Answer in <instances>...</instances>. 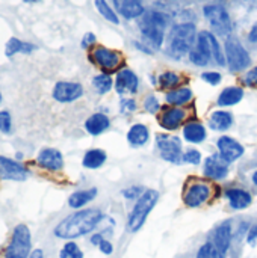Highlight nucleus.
<instances>
[{"instance_id": "obj_52", "label": "nucleus", "mask_w": 257, "mask_h": 258, "mask_svg": "<svg viewBox=\"0 0 257 258\" xmlns=\"http://www.w3.org/2000/svg\"><path fill=\"white\" fill-rule=\"evenodd\" d=\"M2 100H3V97H2V92H0V103H2Z\"/></svg>"}, {"instance_id": "obj_9", "label": "nucleus", "mask_w": 257, "mask_h": 258, "mask_svg": "<svg viewBox=\"0 0 257 258\" xmlns=\"http://www.w3.org/2000/svg\"><path fill=\"white\" fill-rule=\"evenodd\" d=\"M158 141V148L161 150V156L168 160V162H179L182 157V144L180 139L176 136H167V135H159L156 138Z\"/></svg>"}, {"instance_id": "obj_19", "label": "nucleus", "mask_w": 257, "mask_h": 258, "mask_svg": "<svg viewBox=\"0 0 257 258\" xmlns=\"http://www.w3.org/2000/svg\"><path fill=\"white\" fill-rule=\"evenodd\" d=\"M185 116H186V113L183 109L171 107V109H167L162 112V115L159 118V124L167 130H176L182 124Z\"/></svg>"}, {"instance_id": "obj_3", "label": "nucleus", "mask_w": 257, "mask_h": 258, "mask_svg": "<svg viewBox=\"0 0 257 258\" xmlns=\"http://www.w3.org/2000/svg\"><path fill=\"white\" fill-rule=\"evenodd\" d=\"M168 24V18L158 11H147L142 14V20L139 23L142 36L153 44L155 47H161L164 41V33Z\"/></svg>"}, {"instance_id": "obj_33", "label": "nucleus", "mask_w": 257, "mask_h": 258, "mask_svg": "<svg viewBox=\"0 0 257 258\" xmlns=\"http://www.w3.org/2000/svg\"><path fill=\"white\" fill-rule=\"evenodd\" d=\"M179 83H180V77H179V74H176L173 71H167L159 76V85L164 89H176V86Z\"/></svg>"}, {"instance_id": "obj_5", "label": "nucleus", "mask_w": 257, "mask_h": 258, "mask_svg": "<svg viewBox=\"0 0 257 258\" xmlns=\"http://www.w3.org/2000/svg\"><path fill=\"white\" fill-rule=\"evenodd\" d=\"M30 231L24 224H18L14 231L8 248L5 249V258H29L30 255Z\"/></svg>"}, {"instance_id": "obj_40", "label": "nucleus", "mask_w": 257, "mask_h": 258, "mask_svg": "<svg viewBox=\"0 0 257 258\" xmlns=\"http://www.w3.org/2000/svg\"><path fill=\"white\" fill-rule=\"evenodd\" d=\"M201 79L204 82H208L209 85H218L221 82V74L220 73H215V71H209V73H203L201 74Z\"/></svg>"}, {"instance_id": "obj_37", "label": "nucleus", "mask_w": 257, "mask_h": 258, "mask_svg": "<svg viewBox=\"0 0 257 258\" xmlns=\"http://www.w3.org/2000/svg\"><path fill=\"white\" fill-rule=\"evenodd\" d=\"M197 258H220V255H218V252L212 243H206L200 248Z\"/></svg>"}, {"instance_id": "obj_28", "label": "nucleus", "mask_w": 257, "mask_h": 258, "mask_svg": "<svg viewBox=\"0 0 257 258\" xmlns=\"http://www.w3.org/2000/svg\"><path fill=\"white\" fill-rule=\"evenodd\" d=\"M127 139L132 145L135 147H141L148 141V128L142 124H136L133 125L129 133H127Z\"/></svg>"}, {"instance_id": "obj_43", "label": "nucleus", "mask_w": 257, "mask_h": 258, "mask_svg": "<svg viewBox=\"0 0 257 258\" xmlns=\"http://www.w3.org/2000/svg\"><path fill=\"white\" fill-rule=\"evenodd\" d=\"M98 248H100V251H101L103 254H106V255L112 254V251H114V246H112V243H111V242H108V240H105V239L100 242Z\"/></svg>"}, {"instance_id": "obj_1", "label": "nucleus", "mask_w": 257, "mask_h": 258, "mask_svg": "<svg viewBox=\"0 0 257 258\" xmlns=\"http://www.w3.org/2000/svg\"><path fill=\"white\" fill-rule=\"evenodd\" d=\"M101 218H103L101 212L95 209L80 210L77 213L67 216L62 222H59V225L55 228V236L59 239H76L85 236L98 225Z\"/></svg>"}, {"instance_id": "obj_42", "label": "nucleus", "mask_w": 257, "mask_h": 258, "mask_svg": "<svg viewBox=\"0 0 257 258\" xmlns=\"http://www.w3.org/2000/svg\"><path fill=\"white\" fill-rule=\"evenodd\" d=\"M136 109V103L133 100H129V98H124L121 100V112L123 113H130Z\"/></svg>"}, {"instance_id": "obj_49", "label": "nucleus", "mask_w": 257, "mask_h": 258, "mask_svg": "<svg viewBox=\"0 0 257 258\" xmlns=\"http://www.w3.org/2000/svg\"><path fill=\"white\" fill-rule=\"evenodd\" d=\"M101 240H103V237H101L100 234H95V236L91 239V242H92L94 245H100V242H101Z\"/></svg>"}, {"instance_id": "obj_31", "label": "nucleus", "mask_w": 257, "mask_h": 258, "mask_svg": "<svg viewBox=\"0 0 257 258\" xmlns=\"http://www.w3.org/2000/svg\"><path fill=\"white\" fill-rule=\"evenodd\" d=\"M94 5H95L98 14H100L101 17H105L108 21H111V23H114V24H118V23H120V18H118L117 12L108 5L106 0H94Z\"/></svg>"}, {"instance_id": "obj_8", "label": "nucleus", "mask_w": 257, "mask_h": 258, "mask_svg": "<svg viewBox=\"0 0 257 258\" xmlns=\"http://www.w3.org/2000/svg\"><path fill=\"white\" fill-rule=\"evenodd\" d=\"M89 59L100 67L105 73H112L115 71L120 65H121V54L115 50H109L106 47H95L91 53H89Z\"/></svg>"}, {"instance_id": "obj_22", "label": "nucleus", "mask_w": 257, "mask_h": 258, "mask_svg": "<svg viewBox=\"0 0 257 258\" xmlns=\"http://www.w3.org/2000/svg\"><path fill=\"white\" fill-rule=\"evenodd\" d=\"M227 198L230 201V206L236 210L247 209L251 204V195L242 189H230L227 192Z\"/></svg>"}, {"instance_id": "obj_6", "label": "nucleus", "mask_w": 257, "mask_h": 258, "mask_svg": "<svg viewBox=\"0 0 257 258\" xmlns=\"http://www.w3.org/2000/svg\"><path fill=\"white\" fill-rule=\"evenodd\" d=\"M226 59L229 62V68L233 73L245 70L251 62L248 51L235 36H230L226 41Z\"/></svg>"}, {"instance_id": "obj_48", "label": "nucleus", "mask_w": 257, "mask_h": 258, "mask_svg": "<svg viewBox=\"0 0 257 258\" xmlns=\"http://www.w3.org/2000/svg\"><path fill=\"white\" fill-rule=\"evenodd\" d=\"M254 240H257V227H254L248 234V242H254Z\"/></svg>"}, {"instance_id": "obj_2", "label": "nucleus", "mask_w": 257, "mask_h": 258, "mask_svg": "<svg viewBox=\"0 0 257 258\" xmlns=\"http://www.w3.org/2000/svg\"><path fill=\"white\" fill-rule=\"evenodd\" d=\"M195 44V26L192 23H183L171 29L168 38L167 53L174 59H182L194 48Z\"/></svg>"}, {"instance_id": "obj_7", "label": "nucleus", "mask_w": 257, "mask_h": 258, "mask_svg": "<svg viewBox=\"0 0 257 258\" xmlns=\"http://www.w3.org/2000/svg\"><path fill=\"white\" fill-rule=\"evenodd\" d=\"M204 17L211 23V27L215 30V33L226 36L232 32V20L229 12L221 5H208L203 9Z\"/></svg>"}, {"instance_id": "obj_13", "label": "nucleus", "mask_w": 257, "mask_h": 258, "mask_svg": "<svg viewBox=\"0 0 257 258\" xmlns=\"http://www.w3.org/2000/svg\"><path fill=\"white\" fill-rule=\"evenodd\" d=\"M36 162L47 171H61L64 168V157L56 148H42L36 156Z\"/></svg>"}, {"instance_id": "obj_47", "label": "nucleus", "mask_w": 257, "mask_h": 258, "mask_svg": "<svg viewBox=\"0 0 257 258\" xmlns=\"http://www.w3.org/2000/svg\"><path fill=\"white\" fill-rule=\"evenodd\" d=\"M29 258H44V254H42V251H41V249H35V251H32V252H30Z\"/></svg>"}, {"instance_id": "obj_12", "label": "nucleus", "mask_w": 257, "mask_h": 258, "mask_svg": "<svg viewBox=\"0 0 257 258\" xmlns=\"http://www.w3.org/2000/svg\"><path fill=\"white\" fill-rule=\"evenodd\" d=\"M0 178L9 181H24L27 178V171L18 162L0 156Z\"/></svg>"}, {"instance_id": "obj_38", "label": "nucleus", "mask_w": 257, "mask_h": 258, "mask_svg": "<svg viewBox=\"0 0 257 258\" xmlns=\"http://www.w3.org/2000/svg\"><path fill=\"white\" fill-rule=\"evenodd\" d=\"M144 107H145V110H148L150 113H156V112L161 109V104H159V101H158V98H156L155 95H148V97L145 98V101H144Z\"/></svg>"}, {"instance_id": "obj_35", "label": "nucleus", "mask_w": 257, "mask_h": 258, "mask_svg": "<svg viewBox=\"0 0 257 258\" xmlns=\"http://www.w3.org/2000/svg\"><path fill=\"white\" fill-rule=\"evenodd\" d=\"M61 258H83V252L80 251V248L74 243V242H68L64 245V248L61 249Z\"/></svg>"}, {"instance_id": "obj_16", "label": "nucleus", "mask_w": 257, "mask_h": 258, "mask_svg": "<svg viewBox=\"0 0 257 258\" xmlns=\"http://www.w3.org/2000/svg\"><path fill=\"white\" fill-rule=\"evenodd\" d=\"M227 163L221 156H211L206 159L204 162V174L209 178L214 180H221L227 175L229 169H227Z\"/></svg>"}, {"instance_id": "obj_21", "label": "nucleus", "mask_w": 257, "mask_h": 258, "mask_svg": "<svg viewBox=\"0 0 257 258\" xmlns=\"http://www.w3.org/2000/svg\"><path fill=\"white\" fill-rule=\"evenodd\" d=\"M109 124H111V121H109V118L106 115H103V113H94V115H91L86 119L85 128H86V132L89 135L97 136V135L103 133L105 130H108L109 128Z\"/></svg>"}, {"instance_id": "obj_46", "label": "nucleus", "mask_w": 257, "mask_h": 258, "mask_svg": "<svg viewBox=\"0 0 257 258\" xmlns=\"http://www.w3.org/2000/svg\"><path fill=\"white\" fill-rule=\"evenodd\" d=\"M248 39H250L251 42H257V24H254V27L251 29V32H250V35H248Z\"/></svg>"}, {"instance_id": "obj_23", "label": "nucleus", "mask_w": 257, "mask_h": 258, "mask_svg": "<svg viewBox=\"0 0 257 258\" xmlns=\"http://www.w3.org/2000/svg\"><path fill=\"white\" fill-rule=\"evenodd\" d=\"M183 136L191 144H198L206 139V130L200 122H189L183 128Z\"/></svg>"}, {"instance_id": "obj_27", "label": "nucleus", "mask_w": 257, "mask_h": 258, "mask_svg": "<svg viewBox=\"0 0 257 258\" xmlns=\"http://www.w3.org/2000/svg\"><path fill=\"white\" fill-rule=\"evenodd\" d=\"M209 124H211V127L214 130H227L233 124V116L229 112L218 110V112H214L212 113Z\"/></svg>"}, {"instance_id": "obj_51", "label": "nucleus", "mask_w": 257, "mask_h": 258, "mask_svg": "<svg viewBox=\"0 0 257 258\" xmlns=\"http://www.w3.org/2000/svg\"><path fill=\"white\" fill-rule=\"evenodd\" d=\"M253 183L256 184V187H257V171L254 172V175H253Z\"/></svg>"}, {"instance_id": "obj_18", "label": "nucleus", "mask_w": 257, "mask_h": 258, "mask_svg": "<svg viewBox=\"0 0 257 258\" xmlns=\"http://www.w3.org/2000/svg\"><path fill=\"white\" fill-rule=\"evenodd\" d=\"M230 240H232V228H230L229 222H224L215 231V243H214V246H215L220 258H226L227 251L230 248Z\"/></svg>"}, {"instance_id": "obj_14", "label": "nucleus", "mask_w": 257, "mask_h": 258, "mask_svg": "<svg viewBox=\"0 0 257 258\" xmlns=\"http://www.w3.org/2000/svg\"><path fill=\"white\" fill-rule=\"evenodd\" d=\"M218 150H220V156L229 163L238 160L244 154L242 145L229 136H223L218 139Z\"/></svg>"}, {"instance_id": "obj_26", "label": "nucleus", "mask_w": 257, "mask_h": 258, "mask_svg": "<svg viewBox=\"0 0 257 258\" xmlns=\"http://www.w3.org/2000/svg\"><path fill=\"white\" fill-rule=\"evenodd\" d=\"M192 100V91L189 88H176L167 94V101L173 106H182Z\"/></svg>"}, {"instance_id": "obj_53", "label": "nucleus", "mask_w": 257, "mask_h": 258, "mask_svg": "<svg viewBox=\"0 0 257 258\" xmlns=\"http://www.w3.org/2000/svg\"><path fill=\"white\" fill-rule=\"evenodd\" d=\"M254 2H256V3H257V0H254Z\"/></svg>"}, {"instance_id": "obj_45", "label": "nucleus", "mask_w": 257, "mask_h": 258, "mask_svg": "<svg viewBox=\"0 0 257 258\" xmlns=\"http://www.w3.org/2000/svg\"><path fill=\"white\" fill-rule=\"evenodd\" d=\"M139 192H141V189H139V187H132V189L124 190V192H123V195H124L126 198H135V197H138V195H139Z\"/></svg>"}, {"instance_id": "obj_39", "label": "nucleus", "mask_w": 257, "mask_h": 258, "mask_svg": "<svg viewBox=\"0 0 257 258\" xmlns=\"http://www.w3.org/2000/svg\"><path fill=\"white\" fill-rule=\"evenodd\" d=\"M182 159H183V162H186V163L197 165V163H200V160H201V154H200L198 151H195V150H189V151H186V153L182 156Z\"/></svg>"}, {"instance_id": "obj_36", "label": "nucleus", "mask_w": 257, "mask_h": 258, "mask_svg": "<svg viewBox=\"0 0 257 258\" xmlns=\"http://www.w3.org/2000/svg\"><path fill=\"white\" fill-rule=\"evenodd\" d=\"M12 128V121H11V113L8 110H0V132L8 135Z\"/></svg>"}, {"instance_id": "obj_4", "label": "nucleus", "mask_w": 257, "mask_h": 258, "mask_svg": "<svg viewBox=\"0 0 257 258\" xmlns=\"http://www.w3.org/2000/svg\"><path fill=\"white\" fill-rule=\"evenodd\" d=\"M158 200H159V194L156 190H147L139 197L138 203L135 204V207L130 213V218H129L130 231H138L144 225L147 216L156 206Z\"/></svg>"}, {"instance_id": "obj_24", "label": "nucleus", "mask_w": 257, "mask_h": 258, "mask_svg": "<svg viewBox=\"0 0 257 258\" xmlns=\"http://www.w3.org/2000/svg\"><path fill=\"white\" fill-rule=\"evenodd\" d=\"M244 97V91L238 86H230L226 88L220 97H218V104L220 106H233L236 103H239Z\"/></svg>"}, {"instance_id": "obj_11", "label": "nucleus", "mask_w": 257, "mask_h": 258, "mask_svg": "<svg viewBox=\"0 0 257 258\" xmlns=\"http://www.w3.org/2000/svg\"><path fill=\"white\" fill-rule=\"evenodd\" d=\"M211 57L214 56H212V48H211L208 32H201L197 38V45L189 51V59L192 63L198 67H204L211 62Z\"/></svg>"}, {"instance_id": "obj_30", "label": "nucleus", "mask_w": 257, "mask_h": 258, "mask_svg": "<svg viewBox=\"0 0 257 258\" xmlns=\"http://www.w3.org/2000/svg\"><path fill=\"white\" fill-rule=\"evenodd\" d=\"M118 11L126 18H136L144 14V8L139 0H126Z\"/></svg>"}, {"instance_id": "obj_44", "label": "nucleus", "mask_w": 257, "mask_h": 258, "mask_svg": "<svg viewBox=\"0 0 257 258\" xmlns=\"http://www.w3.org/2000/svg\"><path fill=\"white\" fill-rule=\"evenodd\" d=\"M95 42V35L94 33H86L82 39V47L83 48H89L92 44Z\"/></svg>"}, {"instance_id": "obj_10", "label": "nucleus", "mask_w": 257, "mask_h": 258, "mask_svg": "<svg viewBox=\"0 0 257 258\" xmlns=\"http://www.w3.org/2000/svg\"><path fill=\"white\" fill-rule=\"evenodd\" d=\"M83 88L76 82H58L53 88V98L59 103H71L82 97Z\"/></svg>"}, {"instance_id": "obj_50", "label": "nucleus", "mask_w": 257, "mask_h": 258, "mask_svg": "<svg viewBox=\"0 0 257 258\" xmlns=\"http://www.w3.org/2000/svg\"><path fill=\"white\" fill-rule=\"evenodd\" d=\"M24 3H38V2H41V0H23Z\"/></svg>"}, {"instance_id": "obj_41", "label": "nucleus", "mask_w": 257, "mask_h": 258, "mask_svg": "<svg viewBox=\"0 0 257 258\" xmlns=\"http://www.w3.org/2000/svg\"><path fill=\"white\" fill-rule=\"evenodd\" d=\"M244 82H245V85H248V86H257V67L251 68V70L247 73Z\"/></svg>"}, {"instance_id": "obj_34", "label": "nucleus", "mask_w": 257, "mask_h": 258, "mask_svg": "<svg viewBox=\"0 0 257 258\" xmlns=\"http://www.w3.org/2000/svg\"><path fill=\"white\" fill-rule=\"evenodd\" d=\"M208 36H209V42H211V48H212V56H214V59L217 60V63L218 65H226V56H224V53H223V50H221V47H220V42L217 41V38L211 33V32H208Z\"/></svg>"}, {"instance_id": "obj_32", "label": "nucleus", "mask_w": 257, "mask_h": 258, "mask_svg": "<svg viewBox=\"0 0 257 258\" xmlns=\"http://www.w3.org/2000/svg\"><path fill=\"white\" fill-rule=\"evenodd\" d=\"M92 85H94V88H95V91L98 94H106V92H109L112 89L114 82H112L109 74H98V76L94 77Z\"/></svg>"}, {"instance_id": "obj_29", "label": "nucleus", "mask_w": 257, "mask_h": 258, "mask_svg": "<svg viewBox=\"0 0 257 258\" xmlns=\"http://www.w3.org/2000/svg\"><path fill=\"white\" fill-rule=\"evenodd\" d=\"M106 160V153L101 150H89L82 160V165L88 169H97L100 168Z\"/></svg>"}, {"instance_id": "obj_17", "label": "nucleus", "mask_w": 257, "mask_h": 258, "mask_svg": "<svg viewBox=\"0 0 257 258\" xmlns=\"http://www.w3.org/2000/svg\"><path fill=\"white\" fill-rule=\"evenodd\" d=\"M118 94H135L138 91V77L130 70H121L115 80Z\"/></svg>"}, {"instance_id": "obj_15", "label": "nucleus", "mask_w": 257, "mask_h": 258, "mask_svg": "<svg viewBox=\"0 0 257 258\" xmlns=\"http://www.w3.org/2000/svg\"><path fill=\"white\" fill-rule=\"evenodd\" d=\"M211 197V189L208 184H203V183H195L192 184L186 194H185V204L189 206V207H198L201 206L203 203H206Z\"/></svg>"}, {"instance_id": "obj_20", "label": "nucleus", "mask_w": 257, "mask_h": 258, "mask_svg": "<svg viewBox=\"0 0 257 258\" xmlns=\"http://www.w3.org/2000/svg\"><path fill=\"white\" fill-rule=\"evenodd\" d=\"M36 50V45L32 44V42H27V41H21L15 36L9 38L8 42H6V47H5V54L6 57H12L14 54H18V53H23V54H30L32 51Z\"/></svg>"}, {"instance_id": "obj_25", "label": "nucleus", "mask_w": 257, "mask_h": 258, "mask_svg": "<svg viewBox=\"0 0 257 258\" xmlns=\"http://www.w3.org/2000/svg\"><path fill=\"white\" fill-rule=\"evenodd\" d=\"M97 195V189H88V190H79L74 192L70 198H68V206L71 209H80L83 206H86L88 203H91Z\"/></svg>"}]
</instances>
